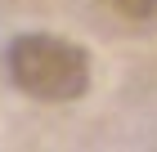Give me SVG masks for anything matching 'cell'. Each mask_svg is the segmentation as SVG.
I'll return each instance as SVG.
<instances>
[{
	"label": "cell",
	"mask_w": 157,
	"mask_h": 152,
	"mask_svg": "<svg viewBox=\"0 0 157 152\" xmlns=\"http://www.w3.org/2000/svg\"><path fill=\"white\" fill-rule=\"evenodd\" d=\"M103 9H112V13H121V18H130V23H148L157 13V0H99Z\"/></svg>",
	"instance_id": "cell-2"
},
{
	"label": "cell",
	"mask_w": 157,
	"mask_h": 152,
	"mask_svg": "<svg viewBox=\"0 0 157 152\" xmlns=\"http://www.w3.org/2000/svg\"><path fill=\"white\" fill-rule=\"evenodd\" d=\"M5 63L13 85L40 103H76L90 90V54L67 36L27 32L9 45Z\"/></svg>",
	"instance_id": "cell-1"
}]
</instances>
